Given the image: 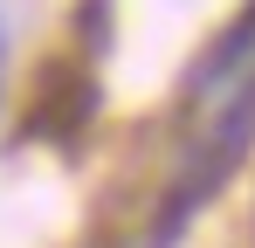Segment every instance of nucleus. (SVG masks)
<instances>
[{
  "label": "nucleus",
  "instance_id": "1",
  "mask_svg": "<svg viewBox=\"0 0 255 248\" xmlns=\"http://www.w3.org/2000/svg\"><path fill=\"white\" fill-rule=\"evenodd\" d=\"M0 76H7V21H0Z\"/></svg>",
  "mask_w": 255,
  "mask_h": 248
}]
</instances>
